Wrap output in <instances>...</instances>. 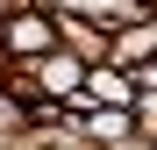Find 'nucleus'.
Here are the masks:
<instances>
[{"mask_svg": "<svg viewBox=\"0 0 157 150\" xmlns=\"http://www.w3.org/2000/svg\"><path fill=\"white\" fill-rule=\"evenodd\" d=\"M136 100H143V86L136 79H128V71H114V64H93L86 71V93H78V107H136Z\"/></svg>", "mask_w": 157, "mask_h": 150, "instance_id": "nucleus-2", "label": "nucleus"}, {"mask_svg": "<svg viewBox=\"0 0 157 150\" xmlns=\"http://www.w3.org/2000/svg\"><path fill=\"white\" fill-rule=\"evenodd\" d=\"M0 50H7V64L21 71V64H43V57H57L64 50V36H57V14L43 7V0H29L7 29H0Z\"/></svg>", "mask_w": 157, "mask_h": 150, "instance_id": "nucleus-1", "label": "nucleus"}]
</instances>
